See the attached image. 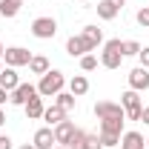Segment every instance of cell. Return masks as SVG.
Returning <instances> with one entry per match:
<instances>
[{"mask_svg":"<svg viewBox=\"0 0 149 149\" xmlns=\"http://www.w3.org/2000/svg\"><path fill=\"white\" fill-rule=\"evenodd\" d=\"M29 32H32L37 40H52V37L57 35V20L55 17H35Z\"/></svg>","mask_w":149,"mask_h":149,"instance_id":"obj_4","label":"cell"},{"mask_svg":"<svg viewBox=\"0 0 149 149\" xmlns=\"http://www.w3.org/2000/svg\"><path fill=\"white\" fill-rule=\"evenodd\" d=\"M0 149H15V141L9 135H0Z\"/></svg>","mask_w":149,"mask_h":149,"instance_id":"obj_30","label":"cell"},{"mask_svg":"<svg viewBox=\"0 0 149 149\" xmlns=\"http://www.w3.org/2000/svg\"><path fill=\"white\" fill-rule=\"evenodd\" d=\"M83 141H86V132H83V129H74V135L69 138L66 149H80V146H83Z\"/></svg>","mask_w":149,"mask_h":149,"instance_id":"obj_24","label":"cell"},{"mask_svg":"<svg viewBox=\"0 0 149 149\" xmlns=\"http://www.w3.org/2000/svg\"><path fill=\"white\" fill-rule=\"evenodd\" d=\"M3 60H6V66H12V69H20V66H29V60H32V52H29V49H23V46H6V52H3Z\"/></svg>","mask_w":149,"mask_h":149,"instance_id":"obj_5","label":"cell"},{"mask_svg":"<svg viewBox=\"0 0 149 149\" xmlns=\"http://www.w3.org/2000/svg\"><path fill=\"white\" fill-rule=\"evenodd\" d=\"M80 149H103V143H100L97 135H86V141H83V146H80Z\"/></svg>","mask_w":149,"mask_h":149,"instance_id":"obj_27","label":"cell"},{"mask_svg":"<svg viewBox=\"0 0 149 149\" xmlns=\"http://www.w3.org/2000/svg\"><path fill=\"white\" fill-rule=\"evenodd\" d=\"M32 97H37V86H35V83H23V80H20L17 89L9 92V103H12V106H26Z\"/></svg>","mask_w":149,"mask_h":149,"instance_id":"obj_7","label":"cell"},{"mask_svg":"<svg viewBox=\"0 0 149 149\" xmlns=\"http://www.w3.org/2000/svg\"><path fill=\"white\" fill-rule=\"evenodd\" d=\"M138 52H141L138 40H123V57H138Z\"/></svg>","mask_w":149,"mask_h":149,"instance_id":"obj_25","label":"cell"},{"mask_svg":"<svg viewBox=\"0 0 149 149\" xmlns=\"http://www.w3.org/2000/svg\"><path fill=\"white\" fill-rule=\"evenodd\" d=\"M0 86H3L6 92H15V89L20 86L17 69H12V66H6V69H0Z\"/></svg>","mask_w":149,"mask_h":149,"instance_id":"obj_14","label":"cell"},{"mask_svg":"<svg viewBox=\"0 0 149 149\" xmlns=\"http://www.w3.org/2000/svg\"><path fill=\"white\" fill-rule=\"evenodd\" d=\"M97 63H100V60H97V57H95L92 52L80 57V69H83V72H95V69H97Z\"/></svg>","mask_w":149,"mask_h":149,"instance_id":"obj_23","label":"cell"},{"mask_svg":"<svg viewBox=\"0 0 149 149\" xmlns=\"http://www.w3.org/2000/svg\"><path fill=\"white\" fill-rule=\"evenodd\" d=\"M0 69H3V60H0Z\"/></svg>","mask_w":149,"mask_h":149,"instance_id":"obj_39","label":"cell"},{"mask_svg":"<svg viewBox=\"0 0 149 149\" xmlns=\"http://www.w3.org/2000/svg\"><path fill=\"white\" fill-rule=\"evenodd\" d=\"M49 69H52V66H49V57H43V55H32V60H29V72H32V74H40V77H43Z\"/></svg>","mask_w":149,"mask_h":149,"instance_id":"obj_17","label":"cell"},{"mask_svg":"<svg viewBox=\"0 0 149 149\" xmlns=\"http://www.w3.org/2000/svg\"><path fill=\"white\" fill-rule=\"evenodd\" d=\"M141 120H143V123L149 126V106H143V112H141Z\"/></svg>","mask_w":149,"mask_h":149,"instance_id":"obj_32","label":"cell"},{"mask_svg":"<svg viewBox=\"0 0 149 149\" xmlns=\"http://www.w3.org/2000/svg\"><path fill=\"white\" fill-rule=\"evenodd\" d=\"M95 9H97V17H100V20H115L118 15H120V9H118V6H112L109 0H100Z\"/></svg>","mask_w":149,"mask_h":149,"instance_id":"obj_18","label":"cell"},{"mask_svg":"<svg viewBox=\"0 0 149 149\" xmlns=\"http://www.w3.org/2000/svg\"><path fill=\"white\" fill-rule=\"evenodd\" d=\"M129 89H135V92H146L149 89V69H143V66H135L129 72Z\"/></svg>","mask_w":149,"mask_h":149,"instance_id":"obj_9","label":"cell"},{"mask_svg":"<svg viewBox=\"0 0 149 149\" xmlns=\"http://www.w3.org/2000/svg\"><path fill=\"white\" fill-rule=\"evenodd\" d=\"M146 149H149V138H146Z\"/></svg>","mask_w":149,"mask_h":149,"instance_id":"obj_38","label":"cell"},{"mask_svg":"<svg viewBox=\"0 0 149 149\" xmlns=\"http://www.w3.org/2000/svg\"><path fill=\"white\" fill-rule=\"evenodd\" d=\"M123 63V40L112 37L103 43V52H100V66L103 69H120Z\"/></svg>","mask_w":149,"mask_h":149,"instance_id":"obj_2","label":"cell"},{"mask_svg":"<svg viewBox=\"0 0 149 149\" xmlns=\"http://www.w3.org/2000/svg\"><path fill=\"white\" fill-rule=\"evenodd\" d=\"M52 129H55V141L60 143V146H66V143H69V138L74 135V129H77V126H74V120L63 118V120H60V123H55Z\"/></svg>","mask_w":149,"mask_h":149,"instance_id":"obj_10","label":"cell"},{"mask_svg":"<svg viewBox=\"0 0 149 149\" xmlns=\"http://www.w3.org/2000/svg\"><path fill=\"white\" fill-rule=\"evenodd\" d=\"M89 52H95V46L83 35H72L69 40H66V55H69V57H77V60H80V57L89 55Z\"/></svg>","mask_w":149,"mask_h":149,"instance_id":"obj_6","label":"cell"},{"mask_svg":"<svg viewBox=\"0 0 149 149\" xmlns=\"http://www.w3.org/2000/svg\"><path fill=\"white\" fill-rule=\"evenodd\" d=\"M80 35H83V37H86V40L95 46V52H97V46L103 43V32H100L97 26H83V32H80Z\"/></svg>","mask_w":149,"mask_h":149,"instance_id":"obj_21","label":"cell"},{"mask_svg":"<svg viewBox=\"0 0 149 149\" xmlns=\"http://www.w3.org/2000/svg\"><path fill=\"white\" fill-rule=\"evenodd\" d=\"M138 66H143V69H149V46H141V52H138Z\"/></svg>","mask_w":149,"mask_h":149,"instance_id":"obj_29","label":"cell"},{"mask_svg":"<svg viewBox=\"0 0 149 149\" xmlns=\"http://www.w3.org/2000/svg\"><path fill=\"white\" fill-rule=\"evenodd\" d=\"M20 149H37V146H35V143H23Z\"/></svg>","mask_w":149,"mask_h":149,"instance_id":"obj_35","label":"cell"},{"mask_svg":"<svg viewBox=\"0 0 149 149\" xmlns=\"http://www.w3.org/2000/svg\"><path fill=\"white\" fill-rule=\"evenodd\" d=\"M23 6V0H0V17H15Z\"/></svg>","mask_w":149,"mask_h":149,"instance_id":"obj_22","label":"cell"},{"mask_svg":"<svg viewBox=\"0 0 149 149\" xmlns=\"http://www.w3.org/2000/svg\"><path fill=\"white\" fill-rule=\"evenodd\" d=\"M69 92L74 97H83V95L89 92V80H86V74H74L72 80H69Z\"/></svg>","mask_w":149,"mask_h":149,"instance_id":"obj_16","label":"cell"},{"mask_svg":"<svg viewBox=\"0 0 149 149\" xmlns=\"http://www.w3.org/2000/svg\"><path fill=\"white\" fill-rule=\"evenodd\" d=\"M63 118H66V112L60 109L57 103H52V106H46V109H43V120H46L49 126H55V123H60Z\"/></svg>","mask_w":149,"mask_h":149,"instance_id":"obj_19","label":"cell"},{"mask_svg":"<svg viewBox=\"0 0 149 149\" xmlns=\"http://www.w3.org/2000/svg\"><path fill=\"white\" fill-rule=\"evenodd\" d=\"M135 20H138V26H146L149 29V6L138 9V12H135Z\"/></svg>","mask_w":149,"mask_h":149,"instance_id":"obj_26","label":"cell"},{"mask_svg":"<svg viewBox=\"0 0 149 149\" xmlns=\"http://www.w3.org/2000/svg\"><path fill=\"white\" fill-rule=\"evenodd\" d=\"M63 86H66V77L60 69H49V72L40 77V83H37V95L40 97H55L57 92H63Z\"/></svg>","mask_w":149,"mask_h":149,"instance_id":"obj_1","label":"cell"},{"mask_svg":"<svg viewBox=\"0 0 149 149\" xmlns=\"http://www.w3.org/2000/svg\"><path fill=\"white\" fill-rule=\"evenodd\" d=\"M95 118L100 120V118H123L126 120V112L120 103H115V100H97L95 103Z\"/></svg>","mask_w":149,"mask_h":149,"instance_id":"obj_8","label":"cell"},{"mask_svg":"<svg viewBox=\"0 0 149 149\" xmlns=\"http://www.w3.org/2000/svg\"><path fill=\"white\" fill-rule=\"evenodd\" d=\"M43 109H46V106H43V97H40V95L32 97V100L23 106V112H26V118H29V120H40V118H43Z\"/></svg>","mask_w":149,"mask_h":149,"instance_id":"obj_15","label":"cell"},{"mask_svg":"<svg viewBox=\"0 0 149 149\" xmlns=\"http://www.w3.org/2000/svg\"><path fill=\"white\" fill-rule=\"evenodd\" d=\"M32 143H35L37 149H52L57 143L55 141V129H52V126H40V129L35 132V138H32Z\"/></svg>","mask_w":149,"mask_h":149,"instance_id":"obj_11","label":"cell"},{"mask_svg":"<svg viewBox=\"0 0 149 149\" xmlns=\"http://www.w3.org/2000/svg\"><path fill=\"white\" fill-rule=\"evenodd\" d=\"M6 123V112H3V106H0V126Z\"/></svg>","mask_w":149,"mask_h":149,"instance_id":"obj_34","label":"cell"},{"mask_svg":"<svg viewBox=\"0 0 149 149\" xmlns=\"http://www.w3.org/2000/svg\"><path fill=\"white\" fill-rule=\"evenodd\" d=\"M123 126H126V120L123 118H100V132L103 135H123Z\"/></svg>","mask_w":149,"mask_h":149,"instance_id":"obj_13","label":"cell"},{"mask_svg":"<svg viewBox=\"0 0 149 149\" xmlns=\"http://www.w3.org/2000/svg\"><path fill=\"white\" fill-rule=\"evenodd\" d=\"M3 52H6V46H3V43H0V60H3Z\"/></svg>","mask_w":149,"mask_h":149,"instance_id":"obj_36","label":"cell"},{"mask_svg":"<svg viewBox=\"0 0 149 149\" xmlns=\"http://www.w3.org/2000/svg\"><path fill=\"white\" fill-rule=\"evenodd\" d=\"M120 106L126 112V120H141V112H143V100H141V92L135 89H126L120 95Z\"/></svg>","mask_w":149,"mask_h":149,"instance_id":"obj_3","label":"cell"},{"mask_svg":"<svg viewBox=\"0 0 149 149\" xmlns=\"http://www.w3.org/2000/svg\"><path fill=\"white\" fill-rule=\"evenodd\" d=\"M52 149H66V146H60V143H55V146H52Z\"/></svg>","mask_w":149,"mask_h":149,"instance_id":"obj_37","label":"cell"},{"mask_svg":"<svg viewBox=\"0 0 149 149\" xmlns=\"http://www.w3.org/2000/svg\"><path fill=\"white\" fill-rule=\"evenodd\" d=\"M97 138H100V143H103V149H106V146H118V143H120V138H118V135H103V132H100Z\"/></svg>","mask_w":149,"mask_h":149,"instance_id":"obj_28","label":"cell"},{"mask_svg":"<svg viewBox=\"0 0 149 149\" xmlns=\"http://www.w3.org/2000/svg\"><path fill=\"white\" fill-rule=\"evenodd\" d=\"M55 103H57L63 112H66V115H69V112L77 106V97H74L72 92H57V95H55Z\"/></svg>","mask_w":149,"mask_h":149,"instance_id":"obj_20","label":"cell"},{"mask_svg":"<svg viewBox=\"0 0 149 149\" xmlns=\"http://www.w3.org/2000/svg\"><path fill=\"white\" fill-rule=\"evenodd\" d=\"M3 103H9V92H6V89L0 86V106H3Z\"/></svg>","mask_w":149,"mask_h":149,"instance_id":"obj_31","label":"cell"},{"mask_svg":"<svg viewBox=\"0 0 149 149\" xmlns=\"http://www.w3.org/2000/svg\"><path fill=\"white\" fill-rule=\"evenodd\" d=\"M112 6H118V9H123V6H126V0H109Z\"/></svg>","mask_w":149,"mask_h":149,"instance_id":"obj_33","label":"cell"},{"mask_svg":"<svg viewBox=\"0 0 149 149\" xmlns=\"http://www.w3.org/2000/svg\"><path fill=\"white\" fill-rule=\"evenodd\" d=\"M118 146H120V149H146V138H143L141 132L129 129V132L120 135V143H118Z\"/></svg>","mask_w":149,"mask_h":149,"instance_id":"obj_12","label":"cell"}]
</instances>
